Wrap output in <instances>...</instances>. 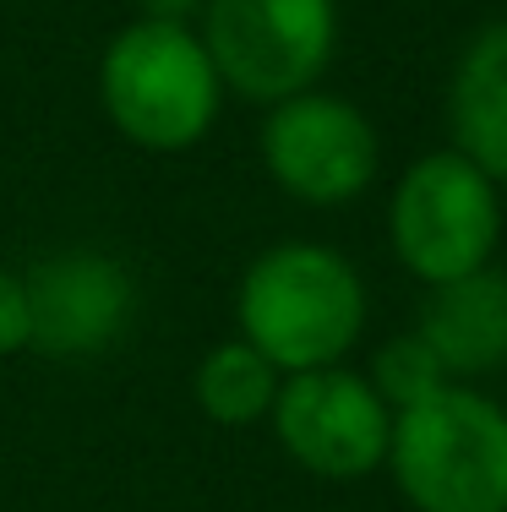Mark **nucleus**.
Listing matches in <instances>:
<instances>
[{
  "instance_id": "nucleus-1",
  "label": "nucleus",
  "mask_w": 507,
  "mask_h": 512,
  "mask_svg": "<svg viewBox=\"0 0 507 512\" xmlns=\"http://www.w3.org/2000/svg\"><path fill=\"white\" fill-rule=\"evenodd\" d=\"M240 338L284 376L344 365L366 333V284L355 262L317 240H284L246 267L235 295Z\"/></svg>"
},
{
  "instance_id": "nucleus-2",
  "label": "nucleus",
  "mask_w": 507,
  "mask_h": 512,
  "mask_svg": "<svg viewBox=\"0 0 507 512\" xmlns=\"http://www.w3.org/2000/svg\"><path fill=\"white\" fill-rule=\"evenodd\" d=\"M99 104L126 142L180 153L213 131L224 82L186 22L137 17L115 33L99 60Z\"/></svg>"
},
{
  "instance_id": "nucleus-3",
  "label": "nucleus",
  "mask_w": 507,
  "mask_h": 512,
  "mask_svg": "<svg viewBox=\"0 0 507 512\" xmlns=\"http://www.w3.org/2000/svg\"><path fill=\"white\" fill-rule=\"evenodd\" d=\"M388 469L415 512H507V409L475 387L393 414Z\"/></svg>"
},
{
  "instance_id": "nucleus-4",
  "label": "nucleus",
  "mask_w": 507,
  "mask_h": 512,
  "mask_svg": "<svg viewBox=\"0 0 507 512\" xmlns=\"http://www.w3.org/2000/svg\"><path fill=\"white\" fill-rule=\"evenodd\" d=\"M393 256L420 284H448L475 267H491L502 240L497 180L458 148L426 153L398 175L388 202Z\"/></svg>"
},
{
  "instance_id": "nucleus-5",
  "label": "nucleus",
  "mask_w": 507,
  "mask_h": 512,
  "mask_svg": "<svg viewBox=\"0 0 507 512\" xmlns=\"http://www.w3.org/2000/svg\"><path fill=\"white\" fill-rule=\"evenodd\" d=\"M202 50L251 104L306 93L338 50V0H202Z\"/></svg>"
},
{
  "instance_id": "nucleus-6",
  "label": "nucleus",
  "mask_w": 507,
  "mask_h": 512,
  "mask_svg": "<svg viewBox=\"0 0 507 512\" xmlns=\"http://www.w3.org/2000/svg\"><path fill=\"white\" fill-rule=\"evenodd\" d=\"M268 420L279 447L317 480H366L388 463L393 409L349 365L284 376Z\"/></svg>"
},
{
  "instance_id": "nucleus-7",
  "label": "nucleus",
  "mask_w": 507,
  "mask_h": 512,
  "mask_svg": "<svg viewBox=\"0 0 507 512\" xmlns=\"http://www.w3.org/2000/svg\"><path fill=\"white\" fill-rule=\"evenodd\" d=\"M257 148L273 186L311 207L355 202L377 180V158H382L377 126L349 99H333V93L317 88L273 104Z\"/></svg>"
},
{
  "instance_id": "nucleus-8",
  "label": "nucleus",
  "mask_w": 507,
  "mask_h": 512,
  "mask_svg": "<svg viewBox=\"0 0 507 512\" xmlns=\"http://www.w3.org/2000/svg\"><path fill=\"white\" fill-rule=\"evenodd\" d=\"M28 289V349L50 360H88L120 344L137 311L126 262L104 251H60L22 273Z\"/></svg>"
},
{
  "instance_id": "nucleus-9",
  "label": "nucleus",
  "mask_w": 507,
  "mask_h": 512,
  "mask_svg": "<svg viewBox=\"0 0 507 512\" xmlns=\"http://www.w3.org/2000/svg\"><path fill=\"white\" fill-rule=\"evenodd\" d=\"M420 338L448 376H491L507 365V273L475 267L464 278L431 284L420 306Z\"/></svg>"
},
{
  "instance_id": "nucleus-10",
  "label": "nucleus",
  "mask_w": 507,
  "mask_h": 512,
  "mask_svg": "<svg viewBox=\"0 0 507 512\" xmlns=\"http://www.w3.org/2000/svg\"><path fill=\"white\" fill-rule=\"evenodd\" d=\"M453 148L507 186V17L486 22L464 44L448 82Z\"/></svg>"
},
{
  "instance_id": "nucleus-11",
  "label": "nucleus",
  "mask_w": 507,
  "mask_h": 512,
  "mask_svg": "<svg viewBox=\"0 0 507 512\" xmlns=\"http://www.w3.org/2000/svg\"><path fill=\"white\" fill-rule=\"evenodd\" d=\"M279 382H284V371L262 349H251L246 338H229V344L202 355L197 376H191V398H197V409L213 425L235 431V425H257L273 409Z\"/></svg>"
},
{
  "instance_id": "nucleus-12",
  "label": "nucleus",
  "mask_w": 507,
  "mask_h": 512,
  "mask_svg": "<svg viewBox=\"0 0 507 512\" xmlns=\"http://www.w3.org/2000/svg\"><path fill=\"white\" fill-rule=\"evenodd\" d=\"M366 382L377 387V398L393 414H404V409L426 404V398H437L442 387H453V376L442 371V360L431 355V344L420 333H398V338H388V344L371 355Z\"/></svg>"
},
{
  "instance_id": "nucleus-13",
  "label": "nucleus",
  "mask_w": 507,
  "mask_h": 512,
  "mask_svg": "<svg viewBox=\"0 0 507 512\" xmlns=\"http://www.w3.org/2000/svg\"><path fill=\"white\" fill-rule=\"evenodd\" d=\"M28 349V289H22V273L0 267V360Z\"/></svg>"
},
{
  "instance_id": "nucleus-14",
  "label": "nucleus",
  "mask_w": 507,
  "mask_h": 512,
  "mask_svg": "<svg viewBox=\"0 0 507 512\" xmlns=\"http://www.w3.org/2000/svg\"><path fill=\"white\" fill-rule=\"evenodd\" d=\"M197 6H202V0H142V17H153V22H186Z\"/></svg>"
}]
</instances>
